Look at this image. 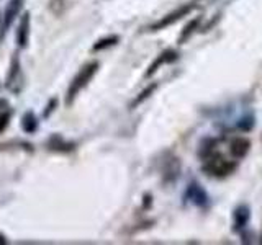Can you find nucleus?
I'll return each mask as SVG.
<instances>
[{
    "label": "nucleus",
    "instance_id": "f257e3e1",
    "mask_svg": "<svg viewBox=\"0 0 262 245\" xmlns=\"http://www.w3.org/2000/svg\"><path fill=\"white\" fill-rule=\"evenodd\" d=\"M98 70V62H89L85 64L84 67H82L79 72H77V76L72 79L71 82V85L68 88V93H66V105H72L74 100H76V96L84 90L87 85H89V82L94 79V76L97 74Z\"/></svg>",
    "mask_w": 262,
    "mask_h": 245
},
{
    "label": "nucleus",
    "instance_id": "f03ea898",
    "mask_svg": "<svg viewBox=\"0 0 262 245\" xmlns=\"http://www.w3.org/2000/svg\"><path fill=\"white\" fill-rule=\"evenodd\" d=\"M234 170H236V163L233 160L225 159L221 154H210L207 157V162H205V165H203L205 174L218 177V178L228 177L229 174H233Z\"/></svg>",
    "mask_w": 262,
    "mask_h": 245
},
{
    "label": "nucleus",
    "instance_id": "7ed1b4c3",
    "mask_svg": "<svg viewBox=\"0 0 262 245\" xmlns=\"http://www.w3.org/2000/svg\"><path fill=\"white\" fill-rule=\"evenodd\" d=\"M23 76H21V65H20V57L18 53H15L10 62V70L7 76V88L13 93H20L23 88Z\"/></svg>",
    "mask_w": 262,
    "mask_h": 245
},
{
    "label": "nucleus",
    "instance_id": "20e7f679",
    "mask_svg": "<svg viewBox=\"0 0 262 245\" xmlns=\"http://www.w3.org/2000/svg\"><path fill=\"white\" fill-rule=\"evenodd\" d=\"M195 8V4H187V5H182V7H179L177 10L174 12H170L167 13L166 16H162V18L159 21H156L154 24H151V31H159V30H164V28H167L170 27L172 23H177L180 18H184V16H187L188 13H190L192 10Z\"/></svg>",
    "mask_w": 262,
    "mask_h": 245
},
{
    "label": "nucleus",
    "instance_id": "39448f33",
    "mask_svg": "<svg viewBox=\"0 0 262 245\" xmlns=\"http://www.w3.org/2000/svg\"><path fill=\"white\" fill-rule=\"evenodd\" d=\"M251 151V141L246 137H234L231 144H229V154L233 155V159L241 160Z\"/></svg>",
    "mask_w": 262,
    "mask_h": 245
},
{
    "label": "nucleus",
    "instance_id": "423d86ee",
    "mask_svg": "<svg viewBox=\"0 0 262 245\" xmlns=\"http://www.w3.org/2000/svg\"><path fill=\"white\" fill-rule=\"evenodd\" d=\"M23 4H25V0H8V4L5 7V12H4V31H7L12 27L13 20L21 12Z\"/></svg>",
    "mask_w": 262,
    "mask_h": 245
},
{
    "label": "nucleus",
    "instance_id": "0eeeda50",
    "mask_svg": "<svg viewBox=\"0 0 262 245\" xmlns=\"http://www.w3.org/2000/svg\"><path fill=\"white\" fill-rule=\"evenodd\" d=\"M176 59H177V53L174 51V49H166V51L156 57L154 62L149 65V69H147V72H146V77H152L154 74L159 70L161 65L169 64V62H174Z\"/></svg>",
    "mask_w": 262,
    "mask_h": 245
},
{
    "label": "nucleus",
    "instance_id": "6e6552de",
    "mask_svg": "<svg viewBox=\"0 0 262 245\" xmlns=\"http://www.w3.org/2000/svg\"><path fill=\"white\" fill-rule=\"evenodd\" d=\"M185 200L192 201L195 206H205V204L208 203V194L200 185L192 183L188 186V190L185 191Z\"/></svg>",
    "mask_w": 262,
    "mask_h": 245
},
{
    "label": "nucleus",
    "instance_id": "1a4fd4ad",
    "mask_svg": "<svg viewBox=\"0 0 262 245\" xmlns=\"http://www.w3.org/2000/svg\"><path fill=\"white\" fill-rule=\"evenodd\" d=\"M30 38V13L27 12L21 16V21L18 24V31H16V43L20 47H25L28 44Z\"/></svg>",
    "mask_w": 262,
    "mask_h": 245
},
{
    "label": "nucleus",
    "instance_id": "9d476101",
    "mask_svg": "<svg viewBox=\"0 0 262 245\" xmlns=\"http://www.w3.org/2000/svg\"><path fill=\"white\" fill-rule=\"evenodd\" d=\"M180 174V162L179 159L172 157L167 165L164 167V174H162V178H164V183H170V182H176L177 177Z\"/></svg>",
    "mask_w": 262,
    "mask_h": 245
},
{
    "label": "nucleus",
    "instance_id": "9b49d317",
    "mask_svg": "<svg viewBox=\"0 0 262 245\" xmlns=\"http://www.w3.org/2000/svg\"><path fill=\"white\" fill-rule=\"evenodd\" d=\"M48 149L51 151H57V152H71L74 149V144L72 142H68L64 141V139L59 136V134H54L49 137L48 141Z\"/></svg>",
    "mask_w": 262,
    "mask_h": 245
},
{
    "label": "nucleus",
    "instance_id": "f8f14e48",
    "mask_svg": "<svg viewBox=\"0 0 262 245\" xmlns=\"http://www.w3.org/2000/svg\"><path fill=\"white\" fill-rule=\"evenodd\" d=\"M249 217H251V211L246 204L236 208V211H234V229L236 231H241V229H244L246 226H248Z\"/></svg>",
    "mask_w": 262,
    "mask_h": 245
},
{
    "label": "nucleus",
    "instance_id": "ddd939ff",
    "mask_svg": "<svg viewBox=\"0 0 262 245\" xmlns=\"http://www.w3.org/2000/svg\"><path fill=\"white\" fill-rule=\"evenodd\" d=\"M21 128H23V131L27 134L36 133V129H38V118L35 116V113H33V111H27V113L23 114V118H21Z\"/></svg>",
    "mask_w": 262,
    "mask_h": 245
},
{
    "label": "nucleus",
    "instance_id": "4468645a",
    "mask_svg": "<svg viewBox=\"0 0 262 245\" xmlns=\"http://www.w3.org/2000/svg\"><path fill=\"white\" fill-rule=\"evenodd\" d=\"M199 24H200V18H193V20L188 21L185 27H184L182 33H180V36H179V44H184L185 39L190 38L193 33H195V30L199 28Z\"/></svg>",
    "mask_w": 262,
    "mask_h": 245
},
{
    "label": "nucleus",
    "instance_id": "2eb2a0df",
    "mask_svg": "<svg viewBox=\"0 0 262 245\" xmlns=\"http://www.w3.org/2000/svg\"><path fill=\"white\" fill-rule=\"evenodd\" d=\"M156 88H158V84H149V85H147V87L143 90V92L135 98V102L131 103V108H136V106L141 105V103L146 100V98H149V96L154 93V90H156Z\"/></svg>",
    "mask_w": 262,
    "mask_h": 245
},
{
    "label": "nucleus",
    "instance_id": "dca6fc26",
    "mask_svg": "<svg viewBox=\"0 0 262 245\" xmlns=\"http://www.w3.org/2000/svg\"><path fill=\"white\" fill-rule=\"evenodd\" d=\"M118 36H106V38H102V39H98L97 43L94 44L92 47V51H103V49L106 47H112L118 43Z\"/></svg>",
    "mask_w": 262,
    "mask_h": 245
},
{
    "label": "nucleus",
    "instance_id": "f3484780",
    "mask_svg": "<svg viewBox=\"0 0 262 245\" xmlns=\"http://www.w3.org/2000/svg\"><path fill=\"white\" fill-rule=\"evenodd\" d=\"M216 141H213V139H205V141L202 142V149L199 151V155L203 159H207L210 154H213V147H215Z\"/></svg>",
    "mask_w": 262,
    "mask_h": 245
},
{
    "label": "nucleus",
    "instance_id": "a211bd4d",
    "mask_svg": "<svg viewBox=\"0 0 262 245\" xmlns=\"http://www.w3.org/2000/svg\"><path fill=\"white\" fill-rule=\"evenodd\" d=\"M12 118V111H5V113H0V133H4L5 128L8 126Z\"/></svg>",
    "mask_w": 262,
    "mask_h": 245
},
{
    "label": "nucleus",
    "instance_id": "6ab92c4d",
    "mask_svg": "<svg viewBox=\"0 0 262 245\" xmlns=\"http://www.w3.org/2000/svg\"><path fill=\"white\" fill-rule=\"evenodd\" d=\"M56 105H57V100H56V98H53V100H49V103H48V106H46V110H45V118H48L49 114H51V111H54Z\"/></svg>",
    "mask_w": 262,
    "mask_h": 245
},
{
    "label": "nucleus",
    "instance_id": "aec40b11",
    "mask_svg": "<svg viewBox=\"0 0 262 245\" xmlns=\"http://www.w3.org/2000/svg\"><path fill=\"white\" fill-rule=\"evenodd\" d=\"M0 243H7V239L4 234H0Z\"/></svg>",
    "mask_w": 262,
    "mask_h": 245
},
{
    "label": "nucleus",
    "instance_id": "412c9836",
    "mask_svg": "<svg viewBox=\"0 0 262 245\" xmlns=\"http://www.w3.org/2000/svg\"><path fill=\"white\" fill-rule=\"evenodd\" d=\"M2 106H8V103L5 100H0V110H2Z\"/></svg>",
    "mask_w": 262,
    "mask_h": 245
},
{
    "label": "nucleus",
    "instance_id": "4be33fe9",
    "mask_svg": "<svg viewBox=\"0 0 262 245\" xmlns=\"http://www.w3.org/2000/svg\"><path fill=\"white\" fill-rule=\"evenodd\" d=\"M260 242H262V240H260Z\"/></svg>",
    "mask_w": 262,
    "mask_h": 245
}]
</instances>
